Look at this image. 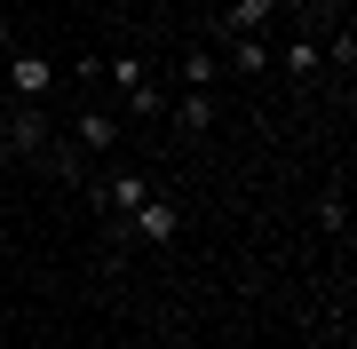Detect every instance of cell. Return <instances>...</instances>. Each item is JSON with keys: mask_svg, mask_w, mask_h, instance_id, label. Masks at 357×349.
Returning a JSON list of instances; mask_svg holds the SVG:
<instances>
[{"mask_svg": "<svg viewBox=\"0 0 357 349\" xmlns=\"http://www.w3.org/2000/svg\"><path fill=\"white\" fill-rule=\"evenodd\" d=\"M56 88H64V64L48 48H16L8 56V95L16 104H56Z\"/></svg>", "mask_w": 357, "mask_h": 349, "instance_id": "cell-1", "label": "cell"}, {"mask_svg": "<svg viewBox=\"0 0 357 349\" xmlns=\"http://www.w3.org/2000/svg\"><path fill=\"white\" fill-rule=\"evenodd\" d=\"M112 238H143V246H175V238H183V199L151 191V199H143V207H135L128 222H119Z\"/></svg>", "mask_w": 357, "mask_h": 349, "instance_id": "cell-2", "label": "cell"}, {"mask_svg": "<svg viewBox=\"0 0 357 349\" xmlns=\"http://www.w3.org/2000/svg\"><path fill=\"white\" fill-rule=\"evenodd\" d=\"M143 199H151V175H135V167H119V175H96V207H103V222H128Z\"/></svg>", "mask_w": 357, "mask_h": 349, "instance_id": "cell-3", "label": "cell"}, {"mask_svg": "<svg viewBox=\"0 0 357 349\" xmlns=\"http://www.w3.org/2000/svg\"><path fill=\"white\" fill-rule=\"evenodd\" d=\"M270 16H278V0H230V8L215 16V48H230V40H262Z\"/></svg>", "mask_w": 357, "mask_h": 349, "instance_id": "cell-4", "label": "cell"}, {"mask_svg": "<svg viewBox=\"0 0 357 349\" xmlns=\"http://www.w3.org/2000/svg\"><path fill=\"white\" fill-rule=\"evenodd\" d=\"M119 135H128V119H119V111H72V143H79V151H88V159H112L119 151Z\"/></svg>", "mask_w": 357, "mask_h": 349, "instance_id": "cell-5", "label": "cell"}, {"mask_svg": "<svg viewBox=\"0 0 357 349\" xmlns=\"http://www.w3.org/2000/svg\"><path fill=\"white\" fill-rule=\"evenodd\" d=\"M0 135H8V151H16V159H48V104H16Z\"/></svg>", "mask_w": 357, "mask_h": 349, "instance_id": "cell-6", "label": "cell"}, {"mask_svg": "<svg viewBox=\"0 0 357 349\" xmlns=\"http://www.w3.org/2000/svg\"><path fill=\"white\" fill-rule=\"evenodd\" d=\"M270 56H278V72L294 79V88H318V72H326V40H318V32L286 40V48H270Z\"/></svg>", "mask_w": 357, "mask_h": 349, "instance_id": "cell-7", "label": "cell"}, {"mask_svg": "<svg viewBox=\"0 0 357 349\" xmlns=\"http://www.w3.org/2000/svg\"><path fill=\"white\" fill-rule=\"evenodd\" d=\"M175 127L183 135H206V127H215V88H183L175 95Z\"/></svg>", "mask_w": 357, "mask_h": 349, "instance_id": "cell-8", "label": "cell"}, {"mask_svg": "<svg viewBox=\"0 0 357 349\" xmlns=\"http://www.w3.org/2000/svg\"><path fill=\"white\" fill-rule=\"evenodd\" d=\"M103 72H112V88H119V95H135V88H151V64H143L135 48H119V56H112V64H103Z\"/></svg>", "mask_w": 357, "mask_h": 349, "instance_id": "cell-9", "label": "cell"}, {"mask_svg": "<svg viewBox=\"0 0 357 349\" xmlns=\"http://www.w3.org/2000/svg\"><path fill=\"white\" fill-rule=\"evenodd\" d=\"M318 231H326V238L349 231V191H342V183H326V191H318Z\"/></svg>", "mask_w": 357, "mask_h": 349, "instance_id": "cell-10", "label": "cell"}, {"mask_svg": "<svg viewBox=\"0 0 357 349\" xmlns=\"http://www.w3.org/2000/svg\"><path fill=\"white\" fill-rule=\"evenodd\" d=\"M270 48H278V40H230V72H270Z\"/></svg>", "mask_w": 357, "mask_h": 349, "instance_id": "cell-11", "label": "cell"}, {"mask_svg": "<svg viewBox=\"0 0 357 349\" xmlns=\"http://www.w3.org/2000/svg\"><path fill=\"white\" fill-rule=\"evenodd\" d=\"M326 72H333V79H349V72H357V32H349V24L326 40Z\"/></svg>", "mask_w": 357, "mask_h": 349, "instance_id": "cell-12", "label": "cell"}, {"mask_svg": "<svg viewBox=\"0 0 357 349\" xmlns=\"http://www.w3.org/2000/svg\"><path fill=\"white\" fill-rule=\"evenodd\" d=\"M183 88H215V48H183Z\"/></svg>", "mask_w": 357, "mask_h": 349, "instance_id": "cell-13", "label": "cell"}, {"mask_svg": "<svg viewBox=\"0 0 357 349\" xmlns=\"http://www.w3.org/2000/svg\"><path fill=\"white\" fill-rule=\"evenodd\" d=\"M333 8H342V0H302V16H310V24H333Z\"/></svg>", "mask_w": 357, "mask_h": 349, "instance_id": "cell-14", "label": "cell"}, {"mask_svg": "<svg viewBox=\"0 0 357 349\" xmlns=\"http://www.w3.org/2000/svg\"><path fill=\"white\" fill-rule=\"evenodd\" d=\"M88 8H103V0H88Z\"/></svg>", "mask_w": 357, "mask_h": 349, "instance_id": "cell-15", "label": "cell"}]
</instances>
